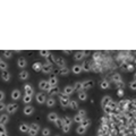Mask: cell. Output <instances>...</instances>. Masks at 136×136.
Here are the masks:
<instances>
[{
  "instance_id": "obj_32",
  "label": "cell",
  "mask_w": 136,
  "mask_h": 136,
  "mask_svg": "<svg viewBox=\"0 0 136 136\" xmlns=\"http://www.w3.org/2000/svg\"><path fill=\"white\" fill-rule=\"evenodd\" d=\"M41 68H42V64H41V62H34V64H33V69L35 71L41 70Z\"/></svg>"
},
{
  "instance_id": "obj_37",
  "label": "cell",
  "mask_w": 136,
  "mask_h": 136,
  "mask_svg": "<svg viewBox=\"0 0 136 136\" xmlns=\"http://www.w3.org/2000/svg\"><path fill=\"white\" fill-rule=\"evenodd\" d=\"M54 124H56V126H57L58 128H61V127L64 126V123H62V119H61V118H58V119L54 121Z\"/></svg>"
},
{
  "instance_id": "obj_58",
  "label": "cell",
  "mask_w": 136,
  "mask_h": 136,
  "mask_svg": "<svg viewBox=\"0 0 136 136\" xmlns=\"http://www.w3.org/2000/svg\"><path fill=\"white\" fill-rule=\"evenodd\" d=\"M64 53H66V54H70L71 51H69V50H64Z\"/></svg>"
},
{
  "instance_id": "obj_39",
  "label": "cell",
  "mask_w": 136,
  "mask_h": 136,
  "mask_svg": "<svg viewBox=\"0 0 136 136\" xmlns=\"http://www.w3.org/2000/svg\"><path fill=\"white\" fill-rule=\"evenodd\" d=\"M108 107H109V108H111L112 110H115V109H117V108H118V104H117L116 102H113V101L111 100L110 102H109V104H108Z\"/></svg>"
},
{
  "instance_id": "obj_7",
  "label": "cell",
  "mask_w": 136,
  "mask_h": 136,
  "mask_svg": "<svg viewBox=\"0 0 136 136\" xmlns=\"http://www.w3.org/2000/svg\"><path fill=\"white\" fill-rule=\"evenodd\" d=\"M82 85H83V90H84V89H91V87L94 86V82L91 81V79H87V81H84V82L82 83Z\"/></svg>"
},
{
  "instance_id": "obj_9",
  "label": "cell",
  "mask_w": 136,
  "mask_h": 136,
  "mask_svg": "<svg viewBox=\"0 0 136 136\" xmlns=\"http://www.w3.org/2000/svg\"><path fill=\"white\" fill-rule=\"evenodd\" d=\"M33 111H34V108H33V107H31V105H26L25 108L23 109V112H24V115H26V116L32 115Z\"/></svg>"
},
{
  "instance_id": "obj_34",
  "label": "cell",
  "mask_w": 136,
  "mask_h": 136,
  "mask_svg": "<svg viewBox=\"0 0 136 136\" xmlns=\"http://www.w3.org/2000/svg\"><path fill=\"white\" fill-rule=\"evenodd\" d=\"M86 97H87V95H86V93H85V92L81 91V92L78 93V99H79V100H82V101H85V100H86Z\"/></svg>"
},
{
  "instance_id": "obj_10",
  "label": "cell",
  "mask_w": 136,
  "mask_h": 136,
  "mask_svg": "<svg viewBox=\"0 0 136 136\" xmlns=\"http://www.w3.org/2000/svg\"><path fill=\"white\" fill-rule=\"evenodd\" d=\"M19 130L22 133H27L28 130H30V125H27V124L23 123L19 125Z\"/></svg>"
},
{
  "instance_id": "obj_56",
  "label": "cell",
  "mask_w": 136,
  "mask_h": 136,
  "mask_svg": "<svg viewBox=\"0 0 136 136\" xmlns=\"http://www.w3.org/2000/svg\"><path fill=\"white\" fill-rule=\"evenodd\" d=\"M133 69H134V66L133 65H130V64H128V68H127V70H133Z\"/></svg>"
},
{
  "instance_id": "obj_44",
  "label": "cell",
  "mask_w": 136,
  "mask_h": 136,
  "mask_svg": "<svg viewBox=\"0 0 136 136\" xmlns=\"http://www.w3.org/2000/svg\"><path fill=\"white\" fill-rule=\"evenodd\" d=\"M50 133H51V132H50L49 128H43V129H42V135L43 136H49Z\"/></svg>"
},
{
  "instance_id": "obj_48",
  "label": "cell",
  "mask_w": 136,
  "mask_h": 136,
  "mask_svg": "<svg viewBox=\"0 0 136 136\" xmlns=\"http://www.w3.org/2000/svg\"><path fill=\"white\" fill-rule=\"evenodd\" d=\"M61 129L64 130V133H69V130H70V126H67V125H64V126L61 127Z\"/></svg>"
},
{
  "instance_id": "obj_2",
  "label": "cell",
  "mask_w": 136,
  "mask_h": 136,
  "mask_svg": "<svg viewBox=\"0 0 136 136\" xmlns=\"http://www.w3.org/2000/svg\"><path fill=\"white\" fill-rule=\"evenodd\" d=\"M17 109H18L17 103H9L8 105H6V110L8 111V113H15Z\"/></svg>"
},
{
  "instance_id": "obj_33",
  "label": "cell",
  "mask_w": 136,
  "mask_h": 136,
  "mask_svg": "<svg viewBox=\"0 0 136 136\" xmlns=\"http://www.w3.org/2000/svg\"><path fill=\"white\" fill-rule=\"evenodd\" d=\"M112 81L116 83V82H119V81H121V76H120V74H118V73H116V74H113L112 75Z\"/></svg>"
},
{
  "instance_id": "obj_24",
  "label": "cell",
  "mask_w": 136,
  "mask_h": 136,
  "mask_svg": "<svg viewBox=\"0 0 136 136\" xmlns=\"http://www.w3.org/2000/svg\"><path fill=\"white\" fill-rule=\"evenodd\" d=\"M28 76H30V75H28V73H27L26 70H23V71H20V73H19V78L22 79V81H25V79H27V78H28Z\"/></svg>"
},
{
  "instance_id": "obj_22",
  "label": "cell",
  "mask_w": 136,
  "mask_h": 136,
  "mask_svg": "<svg viewBox=\"0 0 136 136\" xmlns=\"http://www.w3.org/2000/svg\"><path fill=\"white\" fill-rule=\"evenodd\" d=\"M90 125H91V120H90V119H87V118H83V120H82V123H81V126H83V127H85V128H87Z\"/></svg>"
},
{
  "instance_id": "obj_47",
  "label": "cell",
  "mask_w": 136,
  "mask_h": 136,
  "mask_svg": "<svg viewBox=\"0 0 136 136\" xmlns=\"http://www.w3.org/2000/svg\"><path fill=\"white\" fill-rule=\"evenodd\" d=\"M78 116H81L82 118H85V116H86V111H85L84 109H79V111H78Z\"/></svg>"
},
{
  "instance_id": "obj_38",
  "label": "cell",
  "mask_w": 136,
  "mask_h": 136,
  "mask_svg": "<svg viewBox=\"0 0 136 136\" xmlns=\"http://www.w3.org/2000/svg\"><path fill=\"white\" fill-rule=\"evenodd\" d=\"M116 87H117V89H119V90H123L124 87H125V83H124L123 81L116 82Z\"/></svg>"
},
{
  "instance_id": "obj_3",
  "label": "cell",
  "mask_w": 136,
  "mask_h": 136,
  "mask_svg": "<svg viewBox=\"0 0 136 136\" xmlns=\"http://www.w3.org/2000/svg\"><path fill=\"white\" fill-rule=\"evenodd\" d=\"M39 87L41 89V90H43V91H49L50 90V84H49V82L48 81H40V83H39Z\"/></svg>"
},
{
  "instance_id": "obj_8",
  "label": "cell",
  "mask_w": 136,
  "mask_h": 136,
  "mask_svg": "<svg viewBox=\"0 0 136 136\" xmlns=\"http://www.w3.org/2000/svg\"><path fill=\"white\" fill-rule=\"evenodd\" d=\"M24 91H25V95H33V87L30 84L24 85Z\"/></svg>"
},
{
  "instance_id": "obj_15",
  "label": "cell",
  "mask_w": 136,
  "mask_h": 136,
  "mask_svg": "<svg viewBox=\"0 0 136 136\" xmlns=\"http://www.w3.org/2000/svg\"><path fill=\"white\" fill-rule=\"evenodd\" d=\"M8 121H9L8 115H1V116H0V124H1V125H6Z\"/></svg>"
},
{
  "instance_id": "obj_45",
  "label": "cell",
  "mask_w": 136,
  "mask_h": 136,
  "mask_svg": "<svg viewBox=\"0 0 136 136\" xmlns=\"http://www.w3.org/2000/svg\"><path fill=\"white\" fill-rule=\"evenodd\" d=\"M12 53H13V51H10V50H5V51H4V54H5L6 58H10V57H12Z\"/></svg>"
},
{
  "instance_id": "obj_30",
  "label": "cell",
  "mask_w": 136,
  "mask_h": 136,
  "mask_svg": "<svg viewBox=\"0 0 136 136\" xmlns=\"http://www.w3.org/2000/svg\"><path fill=\"white\" fill-rule=\"evenodd\" d=\"M109 85H110V84H109V82L104 79V81H102V82L100 83V87H101V89H103V90H105V89H108V87H109Z\"/></svg>"
},
{
  "instance_id": "obj_19",
  "label": "cell",
  "mask_w": 136,
  "mask_h": 136,
  "mask_svg": "<svg viewBox=\"0 0 136 136\" xmlns=\"http://www.w3.org/2000/svg\"><path fill=\"white\" fill-rule=\"evenodd\" d=\"M82 70L84 71H90L91 70V64L89 61H84L83 65H82Z\"/></svg>"
},
{
  "instance_id": "obj_42",
  "label": "cell",
  "mask_w": 136,
  "mask_h": 136,
  "mask_svg": "<svg viewBox=\"0 0 136 136\" xmlns=\"http://www.w3.org/2000/svg\"><path fill=\"white\" fill-rule=\"evenodd\" d=\"M104 108V112H105V113H107V115H109V116H110L111 113H112V112H113V110H112V109H111V108H109V107H108V105H105V107H103Z\"/></svg>"
},
{
  "instance_id": "obj_51",
  "label": "cell",
  "mask_w": 136,
  "mask_h": 136,
  "mask_svg": "<svg viewBox=\"0 0 136 136\" xmlns=\"http://www.w3.org/2000/svg\"><path fill=\"white\" fill-rule=\"evenodd\" d=\"M129 86H130V89H132L133 91H135L136 90V82H135V81H133V82L130 83Z\"/></svg>"
},
{
  "instance_id": "obj_53",
  "label": "cell",
  "mask_w": 136,
  "mask_h": 136,
  "mask_svg": "<svg viewBox=\"0 0 136 136\" xmlns=\"http://www.w3.org/2000/svg\"><path fill=\"white\" fill-rule=\"evenodd\" d=\"M6 109V104L4 103V102H0V111L5 110Z\"/></svg>"
},
{
  "instance_id": "obj_55",
  "label": "cell",
  "mask_w": 136,
  "mask_h": 136,
  "mask_svg": "<svg viewBox=\"0 0 136 136\" xmlns=\"http://www.w3.org/2000/svg\"><path fill=\"white\" fill-rule=\"evenodd\" d=\"M100 54H101L100 52H95V53H94V56H93V58H94V59H97L99 57H100Z\"/></svg>"
},
{
  "instance_id": "obj_52",
  "label": "cell",
  "mask_w": 136,
  "mask_h": 136,
  "mask_svg": "<svg viewBox=\"0 0 136 136\" xmlns=\"http://www.w3.org/2000/svg\"><path fill=\"white\" fill-rule=\"evenodd\" d=\"M5 132H6L5 125H1V124H0V134H2V133H5Z\"/></svg>"
},
{
  "instance_id": "obj_49",
  "label": "cell",
  "mask_w": 136,
  "mask_h": 136,
  "mask_svg": "<svg viewBox=\"0 0 136 136\" xmlns=\"http://www.w3.org/2000/svg\"><path fill=\"white\" fill-rule=\"evenodd\" d=\"M120 68H121L123 70H127V68H128V62H123V64H120Z\"/></svg>"
},
{
  "instance_id": "obj_57",
  "label": "cell",
  "mask_w": 136,
  "mask_h": 136,
  "mask_svg": "<svg viewBox=\"0 0 136 136\" xmlns=\"http://www.w3.org/2000/svg\"><path fill=\"white\" fill-rule=\"evenodd\" d=\"M117 94H118L119 97H123V95H124V91H123V90H119V91H118V93H117Z\"/></svg>"
},
{
  "instance_id": "obj_13",
  "label": "cell",
  "mask_w": 136,
  "mask_h": 136,
  "mask_svg": "<svg viewBox=\"0 0 136 136\" xmlns=\"http://www.w3.org/2000/svg\"><path fill=\"white\" fill-rule=\"evenodd\" d=\"M20 97V91L19 90H14L12 92V99L13 100H18Z\"/></svg>"
},
{
  "instance_id": "obj_21",
  "label": "cell",
  "mask_w": 136,
  "mask_h": 136,
  "mask_svg": "<svg viewBox=\"0 0 136 136\" xmlns=\"http://www.w3.org/2000/svg\"><path fill=\"white\" fill-rule=\"evenodd\" d=\"M73 89H74V91H78V92H81V91L83 90L82 82H76V83H75V85L73 86Z\"/></svg>"
},
{
  "instance_id": "obj_50",
  "label": "cell",
  "mask_w": 136,
  "mask_h": 136,
  "mask_svg": "<svg viewBox=\"0 0 136 136\" xmlns=\"http://www.w3.org/2000/svg\"><path fill=\"white\" fill-rule=\"evenodd\" d=\"M27 133H28V135H30V136H36V134H38V132H36V130L31 129V128H30V130H28Z\"/></svg>"
},
{
  "instance_id": "obj_27",
  "label": "cell",
  "mask_w": 136,
  "mask_h": 136,
  "mask_svg": "<svg viewBox=\"0 0 136 136\" xmlns=\"http://www.w3.org/2000/svg\"><path fill=\"white\" fill-rule=\"evenodd\" d=\"M68 73H69V69H68L67 67H60V69H59V74H60V75L66 76Z\"/></svg>"
},
{
  "instance_id": "obj_36",
  "label": "cell",
  "mask_w": 136,
  "mask_h": 136,
  "mask_svg": "<svg viewBox=\"0 0 136 136\" xmlns=\"http://www.w3.org/2000/svg\"><path fill=\"white\" fill-rule=\"evenodd\" d=\"M40 54L42 57H44V58H48L50 56V51H48V50H40Z\"/></svg>"
},
{
  "instance_id": "obj_35",
  "label": "cell",
  "mask_w": 136,
  "mask_h": 136,
  "mask_svg": "<svg viewBox=\"0 0 136 136\" xmlns=\"http://www.w3.org/2000/svg\"><path fill=\"white\" fill-rule=\"evenodd\" d=\"M76 132H77V134L82 135V134H84L85 132H86V128H85V127H83V126H78L77 129H76Z\"/></svg>"
},
{
  "instance_id": "obj_16",
  "label": "cell",
  "mask_w": 136,
  "mask_h": 136,
  "mask_svg": "<svg viewBox=\"0 0 136 136\" xmlns=\"http://www.w3.org/2000/svg\"><path fill=\"white\" fill-rule=\"evenodd\" d=\"M48 119H49L50 121H52V123H54V121L58 119V115L54 113V112H50V113L48 115Z\"/></svg>"
},
{
  "instance_id": "obj_40",
  "label": "cell",
  "mask_w": 136,
  "mask_h": 136,
  "mask_svg": "<svg viewBox=\"0 0 136 136\" xmlns=\"http://www.w3.org/2000/svg\"><path fill=\"white\" fill-rule=\"evenodd\" d=\"M7 67H8V65H7V62H5V61H0V69L4 71V70H7Z\"/></svg>"
},
{
  "instance_id": "obj_31",
  "label": "cell",
  "mask_w": 136,
  "mask_h": 136,
  "mask_svg": "<svg viewBox=\"0 0 136 136\" xmlns=\"http://www.w3.org/2000/svg\"><path fill=\"white\" fill-rule=\"evenodd\" d=\"M23 102L25 104H28L32 102V97L31 95H24V97H23Z\"/></svg>"
},
{
  "instance_id": "obj_18",
  "label": "cell",
  "mask_w": 136,
  "mask_h": 136,
  "mask_svg": "<svg viewBox=\"0 0 136 136\" xmlns=\"http://www.w3.org/2000/svg\"><path fill=\"white\" fill-rule=\"evenodd\" d=\"M111 99L110 97H108V95H105V97H103V99H102V101H101V104H102V107H105V105H108L109 104V102H110Z\"/></svg>"
},
{
  "instance_id": "obj_1",
  "label": "cell",
  "mask_w": 136,
  "mask_h": 136,
  "mask_svg": "<svg viewBox=\"0 0 136 136\" xmlns=\"http://www.w3.org/2000/svg\"><path fill=\"white\" fill-rule=\"evenodd\" d=\"M59 100H60V104H61V107H64V108H66V107H68V104H69V97H67V95H65L64 93H59Z\"/></svg>"
},
{
  "instance_id": "obj_5",
  "label": "cell",
  "mask_w": 136,
  "mask_h": 136,
  "mask_svg": "<svg viewBox=\"0 0 136 136\" xmlns=\"http://www.w3.org/2000/svg\"><path fill=\"white\" fill-rule=\"evenodd\" d=\"M59 91H60V89H59L58 86H51V87H50V90L48 91V94H49V95H51V97H53V95L59 94Z\"/></svg>"
},
{
  "instance_id": "obj_4",
  "label": "cell",
  "mask_w": 136,
  "mask_h": 136,
  "mask_svg": "<svg viewBox=\"0 0 136 136\" xmlns=\"http://www.w3.org/2000/svg\"><path fill=\"white\" fill-rule=\"evenodd\" d=\"M53 70V68H52V65L50 64H42V68H41V71L43 73V74H49V73H51Z\"/></svg>"
},
{
  "instance_id": "obj_54",
  "label": "cell",
  "mask_w": 136,
  "mask_h": 136,
  "mask_svg": "<svg viewBox=\"0 0 136 136\" xmlns=\"http://www.w3.org/2000/svg\"><path fill=\"white\" fill-rule=\"evenodd\" d=\"M4 99H5V93H4L2 91H0V102H1Z\"/></svg>"
},
{
  "instance_id": "obj_25",
  "label": "cell",
  "mask_w": 136,
  "mask_h": 136,
  "mask_svg": "<svg viewBox=\"0 0 136 136\" xmlns=\"http://www.w3.org/2000/svg\"><path fill=\"white\" fill-rule=\"evenodd\" d=\"M26 64H27V62H26V60L24 58L18 59V61H17V66H18L19 68H24L26 66Z\"/></svg>"
},
{
  "instance_id": "obj_60",
  "label": "cell",
  "mask_w": 136,
  "mask_h": 136,
  "mask_svg": "<svg viewBox=\"0 0 136 136\" xmlns=\"http://www.w3.org/2000/svg\"><path fill=\"white\" fill-rule=\"evenodd\" d=\"M0 136H8V134H7V132H5V133H2V134H0Z\"/></svg>"
},
{
  "instance_id": "obj_62",
  "label": "cell",
  "mask_w": 136,
  "mask_h": 136,
  "mask_svg": "<svg viewBox=\"0 0 136 136\" xmlns=\"http://www.w3.org/2000/svg\"><path fill=\"white\" fill-rule=\"evenodd\" d=\"M0 61H1V59H0Z\"/></svg>"
},
{
  "instance_id": "obj_6",
  "label": "cell",
  "mask_w": 136,
  "mask_h": 136,
  "mask_svg": "<svg viewBox=\"0 0 136 136\" xmlns=\"http://www.w3.org/2000/svg\"><path fill=\"white\" fill-rule=\"evenodd\" d=\"M36 101H38V103H40V104L44 103L45 101H47V97H45L44 93H39V94H36Z\"/></svg>"
},
{
  "instance_id": "obj_20",
  "label": "cell",
  "mask_w": 136,
  "mask_h": 136,
  "mask_svg": "<svg viewBox=\"0 0 136 136\" xmlns=\"http://www.w3.org/2000/svg\"><path fill=\"white\" fill-rule=\"evenodd\" d=\"M71 70H73V73H74V74H79V73H82V66H81V65L73 66Z\"/></svg>"
},
{
  "instance_id": "obj_12",
  "label": "cell",
  "mask_w": 136,
  "mask_h": 136,
  "mask_svg": "<svg viewBox=\"0 0 136 136\" xmlns=\"http://www.w3.org/2000/svg\"><path fill=\"white\" fill-rule=\"evenodd\" d=\"M49 84H50V86H57V83H58V79H57V77L54 76V75H52V76H50V78H49Z\"/></svg>"
},
{
  "instance_id": "obj_11",
  "label": "cell",
  "mask_w": 136,
  "mask_h": 136,
  "mask_svg": "<svg viewBox=\"0 0 136 136\" xmlns=\"http://www.w3.org/2000/svg\"><path fill=\"white\" fill-rule=\"evenodd\" d=\"M1 77H2V79L5 81V82H9V79H10V74H9V71L7 70H4L2 73H1Z\"/></svg>"
},
{
  "instance_id": "obj_14",
  "label": "cell",
  "mask_w": 136,
  "mask_h": 136,
  "mask_svg": "<svg viewBox=\"0 0 136 136\" xmlns=\"http://www.w3.org/2000/svg\"><path fill=\"white\" fill-rule=\"evenodd\" d=\"M73 92H74L73 86H66L65 89H64V94L67 95V97H69L70 94H73Z\"/></svg>"
},
{
  "instance_id": "obj_41",
  "label": "cell",
  "mask_w": 136,
  "mask_h": 136,
  "mask_svg": "<svg viewBox=\"0 0 136 136\" xmlns=\"http://www.w3.org/2000/svg\"><path fill=\"white\" fill-rule=\"evenodd\" d=\"M30 128H31V129L36 130V132H39V130H40V126L38 125V124L33 123V124H31V125H30Z\"/></svg>"
},
{
  "instance_id": "obj_26",
  "label": "cell",
  "mask_w": 136,
  "mask_h": 136,
  "mask_svg": "<svg viewBox=\"0 0 136 136\" xmlns=\"http://www.w3.org/2000/svg\"><path fill=\"white\" fill-rule=\"evenodd\" d=\"M45 102H47V105H48V107L51 108V107H53V105L56 104V100H54L53 97H49V99H47Z\"/></svg>"
},
{
  "instance_id": "obj_23",
  "label": "cell",
  "mask_w": 136,
  "mask_h": 136,
  "mask_svg": "<svg viewBox=\"0 0 136 136\" xmlns=\"http://www.w3.org/2000/svg\"><path fill=\"white\" fill-rule=\"evenodd\" d=\"M84 51H77L76 52V53H75V56H74V57H75V59H76V60H82V59L84 58Z\"/></svg>"
},
{
  "instance_id": "obj_28",
  "label": "cell",
  "mask_w": 136,
  "mask_h": 136,
  "mask_svg": "<svg viewBox=\"0 0 136 136\" xmlns=\"http://www.w3.org/2000/svg\"><path fill=\"white\" fill-rule=\"evenodd\" d=\"M59 67H65V60L62 58H56V61H54Z\"/></svg>"
},
{
  "instance_id": "obj_61",
  "label": "cell",
  "mask_w": 136,
  "mask_h": 136,
  "mask_svg": "<svg viewBox=\"0 0 136 136\" xmlns=\"http://www.w3.org/2000/svg\"><path fill=\"white\" fill-rule=\"evenodd\" d=\"M56 136H59V135H56Z\"/></svg>"
},
{
  "instance_id": "obj_29",
  "label": "cell",
  "mask_w": 136,
  "mask_h": 136,
  "mask_svg": "<svg viewBox=\"0 0 136 136\" xmlns=\"http://www.w3.org/2000/svg\"><path fill=\"white\" fill-rule=\"evenodd\" d=\"M62 123L64 125H67V126H70L71 125V118L70 117H65V118H62Z\"/></svg>"
},
{
  "instance_id": "obj_43",
  "label": "cell",
  "mask_w": 136,
  "mask_h": 136,
  "mask_svg": "<svg viewBox=\"0 0 136 136\" xmlns=\"http://www.w3.org/2000/svg\"><path fill=\"white\" fill-rule=\"evenodd\" d=\"M82 120H83V118H82L81 116H78V115H76V116L74 117V121H75V123L81 124V123H82Z\"/></svg>"
},
{
  "instance_id": "obj_17",
  "label": "cell",
  "mask_w": 136,
  "mask_h": 136,
  "mask_svg": "<svg viewBox=\"0 0 136 136\" xmlns=\"http://www.w3.org/2000/svg\"><path fill=\"white\" fill-rule=\"evenodd\" d=\"M68 107H69L70 109H73V110H76V109L78 108L77 101H75V100H70V101H69V104H68Z\"/></svg>"
},
{
  "instance_id": "obj_46",
  "label": "cell",
  "mask_w": 136,
  "mask_h": 136,
  "mask_svg": "<svg viewBox=\"0 0 136 136\" xmlns=\"http://www.w3.org/2000/svg\"><path fill=\"white\" fill-rule=\"evenodd\" d=\"M47 59H48L47 64H50V65H51V62H52V61H56V58H54V57H53L52 54H50V56H49V57H48Z\"/></svg>"
},
{
  "instance_id": "obj_59",
  "label": "cell",
  "mask_w": 136,
  "mask_h": 136,
  "mask_svg": "<svg viewBox=\"0 0 136 136\" xmlns=\"http://www.w3.org/2000/svg\"><path fill=\"white\" fill-rule=\"evenodd\" d=\"M53 73H54V76H56V74H59V69H54Z\"/></svg>"
}]
</instances>
